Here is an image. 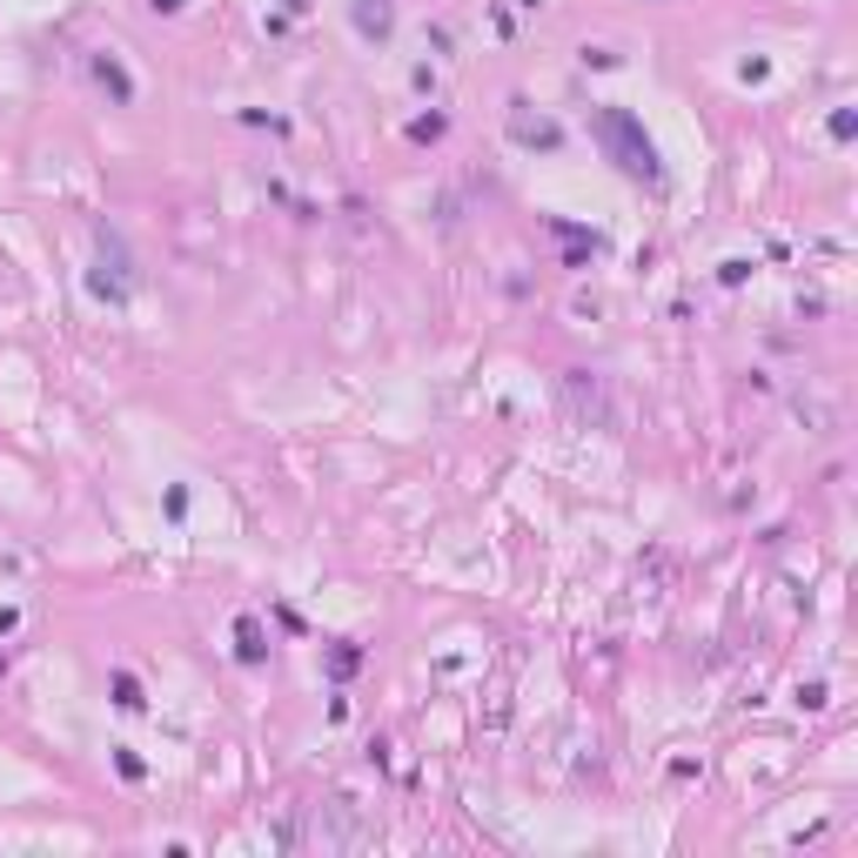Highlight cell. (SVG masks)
<instances>
[{"mask_svg": "<svg viewBox=\"0 0 858 858\" xmlns=\"http://www.w3.org/2000/svg\"><path fill=\"white\" fill-rule=\"evenodd\" d=\"M597 135L623 154V168H631V175H657V162H651V141L631 128V114H623V108H604L597 114Z\"/></svg>", "mask_w": 858, "mask_h": 858, "instance_id": "6da1fadb", "label": "cell"}]
</instances>
